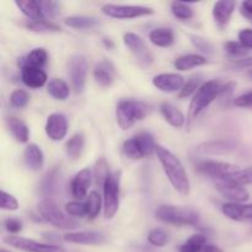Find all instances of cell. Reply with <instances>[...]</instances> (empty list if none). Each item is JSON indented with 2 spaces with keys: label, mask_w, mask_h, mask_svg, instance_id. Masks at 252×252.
<instances>
[{
  "label": "cell",
  "mask_w": 252,
  "mask_h": 252,
  "mask_svg": "<svg viewBox=\"0 0 252 252\" xmlns=\"http://www.w3.org/2000/svg\"><path fill=\"white\" fill-rule=\"evenodd\" d=\"M30 95L25 90H15L10 96V105L15 108H24L29 103Z\"/></svg>",
  "instance_id": "44"
},
{
  "label": "cell",
  "mask_w": 252,
  "mask_h": 252,
  "mask_svg": "<svg viewBox=\"0 0 252 252\" xmlns=\"http://www.w3.org/2000/svg\"><path fill=\"white\" fill-rule=\"evenodd\" d=\"M24 25L27 30L32 32H37V33H53V32H61L62 30L58 25L48 21V20H41V21L27 20Z\"/></svg>",
  "instance_id": "32"
},
{
  "label": "cell",
  "mask_w": 252,
  "mask_h": 252,
  "mask_svg": "<svg viewBox=\"0 0 252 252\" xmlns=\"http://www.w3.org/2000/svg\"><path fill=\"white\" fill-rule=\"evenodd\" d=\"M91 180H93V174L89 167L80 170L75 176L73 177L70 182V191L74 198L81 199L88 197V191L91 186Z\"/></svg>",
  "instance_id": "17"
},
{
  "label": "cell",
  "mask_w": 252,
  "mask_h": 252,
  "mask_svg": "<svg viewBox=\"0 0 252 252\" xmlns=\"http://www.w3.org/2000/svg\"><path fill=\"white\" fill-rule=\"evenodd\" d=\"M149 39L154 46L161 47V48H167V47L174 44L175 34L171 29L160 27V29H155L150 32Z\"/></svg>",
  "instance_id": "26"
},
{
  "label": "cell",
  "mask_w": 252,
  "mask_h": 252,
  "mask_svg": "<svg viewBox=\"0 0 252 252\" xmlns=\"http://www.w3.org/2000/svg\"><path fill=\"white\" fill-rule=\"evenodd\" d=\"M41 2V6L42 9H43V12L46 16H49V17H56L57 15L59 14V9H61V5H59V2L57 1H39Z\"/></svg>",
  "instance_id": "48"
},
{
  "label": "cell",
  "mask_w": 252,
  "mask_h": 252,
  "mask_svg": "<svg viewBox=\"0 0 252 252\" xmlns=\"http://www.w3.org/2000/svg\"><path fill=\"white\" fill-rule=\"evenodd\" d=\"M102 43L105 44L106 48H108V49H113V48H115V43H113V42H112V39L107 38V37H103V38H102Z\"/></svg>",
  "instance_id": "55"
},
{
  "label": "cell",
  "mask_w": 252,
  "mask_h": 252,
  "mask_svg": "<svg viewBox=\"0 0 252 252\" xmlns=\"http://www.w3.org/2000/svg\"><path fill=\"white\" fill-rule=\"evenodd\" d=\"M240 12L244 17L252 20V0H246L240 5Z\"/></svg>",
  "instance_id": "53"
},
{
  "label": "cell",
  "mask_w": 252,
  "mask_h": 252,
  "mask_svg": "<svg viewBox=\"0 0 252 252\" xmlns=\"http://www.w3.org/2000/svg\"><path fill=\"white\" fill-rule=\"evenodd\" d=\"M207 245V238L203 234H194L189 240L185 241L179 252H202Z\"/></svg>",
  "instance_id": "34"
},
{
  "label": "cell",
  "mask_w": 252,
  "mask_h": 252,
  "mask_svg": "<svg viewBox=\"0 0 252 252\" xmlns=\"http://www.w3.org/2000/svg\"><path fill=\"white\" fill-rule=\"evenodd\" d=\"M223 180H229V181L240 185V186L250 185L252 184V166L245 167V169H240L239 171H236L235 174L231 175L230 177Z\"/></svg>",
  "instance_id": "42"
},
{
  "label": "cell",
  "mask_w": 252,
  "mask_h": 252,
  "mask_svg": "<svg viewBox=\"0 0 252 252\" xmlns=\"http://www.w3.org/2000/svg\"><path fill=\"white\" fill-rule=\"evenodd\" d=\"M202 252H223L220 248H218V246L216 245H212V244H207L206 246L203 248V250Z\"/></svg>",
  "instance_id": "54"
},
{
  "label": "cell",
  "mask_w": 252,
  "mask_h": 252,
  "mask_svg": "<svg viewBox=\"0 0 252 252\" xmlns=\"http://www.w3.org/2000/svg\"><path fill=\"white\" fill-rule=\"evenodd\" d=\"M4 243L25 252H66L65 249L59 245L38 243L32 239L21 238V236H6Z\"/></svg>",
  "instance_id": "9"
},
{
  "label": "cell",
  "mask_w": 252,
  "mask_h": 252,
  "mask_svg": "<svg viewBox=\"0 0 252 252\" xmlns=\"http://www.w3.org/2000/svg\"><path fill=\"white\" fill-rule=\"evenodd\" d=\"M24 162L27 169L32 170V171L42 170L44 165V155L41 148L33 143L27 145L24 152Z\"/></svg>",
  "instance_id": "21"
},
{
  "label": "cell",
  "mask_w": 252,
  "mask_h": 252,
  "mask_svg": "<svg viewBox=\"0 0 252 252\" xmlns=\"http://www.w3.org/2000/svg\"><path fill=\"white\" fill-rule=\"evenodd\" d=\"M160 112H161L165 121L175 128H181L186 122V117H185L184 113L170 102H162L160 105Z\"/></svg>",
  "instance_id": "24"
},
{
  "label": "cell",
  "mask_w": 252,
  "mask_h": 252,
  "mask_svg": "<svg viewBox=\"0 0 252 252\" xmlns=\"http://www.w3.org/2000/svg\"><path fill=\"white\" fill-rule=\"evenodd\" d=\"M89 63L88 59L81 54L71 57L69 62V74H70L71 85H73L74 93L81 94L84 91L88 76Z\"/></svg>",
  "instance_id": "11"
},
{
  "label": "cell",
  "mask_w": 252,
  "mask_h": 252,
  "mask_svg": "<svg viewBox=\"0 0 252 252\" xmlns=\"http://www.w3.org/2000/svg\"><path fill=\"white\" fill-rule=\"evenodd\" d=\"M103 216L111 219L116 216L120 208L121 196V174L112 172L103 185Z\"/></svg>",
  "instance_id": "6"
},
{
  "label": "cell",
  "mask_w": 252,
  "mask_h": 252,
  "mask_svg": "<svg viewBox=\"0 0 252 252\" xmlns=\"http://www.w3.org/2000/svg\"><path fill=\"white\" fill-rule=\"evenodd\" d=\"M223 88L224 84L217 79L202 84V86L194 94L193 98L189 103V113H187V126L189 127L198 117L202 111L206 110L213 101H216L220 96Z\"/></svg>",
  "instance_id": "2"
},
{
  "label": "cell",
  "mask_w": 252,
  "mask_h": 252,
  "mask_svg": "<svg viewBox=\"0 0 252 252\" xmlns=\"http://www.w3.org/2000/svg\"><path fill=\"white\" fill-rule=\"evenodd\" d=\"M85 148V138L81 133H75L65 143V153L71 160H78L81 157Z\"/></svg>",
  "instance_id": "29"
},
{
  "label": "cell",
  "mask_w": 252,
  "mask_h": 252,
  "mask_svg": "<svg viewBox=\"0 0 252 252\" xmlns=\"http://www.w3.org/2000/svg\"><path fill=\"white\" fill-rule=\"evenodd\" d=\"M201 76L199 75H193L187 80V83L185 84V86L182 88V90L180 91L179 97L180 98H187L192 95V94H196L198 91V89L201 88Z\"/></svg>",
  "instance_id": "41"
},
{
  "label": "cell",
  "mask_w": 252,
  "mask_h": 252,
  "mask_svg": "<svg viewBox=\"0 0 252 252\" xmlns=\"http://www.w3.org/2000/svg\"><path fill=\"white\" fill-rule=\"evenodd\" d=\"M135 140H137V143L139 144L140 149H142V152L144 153L145 157H150V155H153L154 153H157V143H155L154 140V137H153L150 133H147V132H142L139 133V134L134 135Z\"/></svg>",
  "instance_id": "35"
},
{
  "label": "cell",
  "mask_w": 252,
  "mask_h": 252,
  "mask_svg": "<svg viewBox=\"0 0 252 252\" xmlns=\"http://www.w3.org/2000/svg\"><path fill=\"white\" fill-rule=\"evenodd\" d=\"M7 123H9V128L12 137H14L17 142L20 143L29 142V138H30L29 127H27L21 120H19V118L16 117H9Z\"/></svg>",
  "instance_id": "30"
},
{
  "label": "cell",
  "mask_w": 252,
  "mask_h": 252,
  "mask_svg": "<svg viewBox=\"0 0 252 252\" xmlns=\"http://www.w3.org/2000/svg\"><path fill=\"white\" fill-rule=\"evenodd\" d=\"M236 2L230 1V0H221L217 1L213 6V17L216 24L220 29L225 27L228 22L230 21V17L235 10Z\"/></svg>",
  "instance_id": "20"
},
{
  "label": "cell",
  "mask_w": 252,
  "mask_h": 252,
  "mask_svg": "<svg viewBox=\"0 0 252 252\" xmlns=\"http://www.w3.org/2000/svg\"><path fill=\"white\" fill-rule=\"evenodd\" d=\"M94 79L101 88H110L116 79V66L108 59L97 62L94 66Z\"/></svg>",
  "instance_id": "14"
},
{
  "label": "cell",
  "mask_w": 252,
  "mask_h": 252,
  "mask_svg": "<svg viewBox=\"0 0 252 252\" xmlns=\"http://www.w3.org/2000/svg\"><path fill=\"white\" fill-rule=\"evenodd\" d=\"M37 209L41 218L56 228L76 229L79 226L78 221L73 217L66 216L63 211H61L53 199H42L37 204Z\"/></svg>",
  "instance_id": "5"
},
{
  "label": "cell",
  "mask_w": 252,
  "mask_h": 252,
  "mask_svg": "<svg viewBox=\"0 0 252 252\" xmlns=\"http://www.w3.org/2000/svg\"><path fill=\"white\" fill-rule=\"evenodd\" d=\"M0 208L2 211H17L19 209V202L12 194L1 191V201H0Z\"/></svg>",
  "instance_id": "47"
},
{
  "label": "cell",
  "mask_w": 252,
  "mask_h": 252,
  "mask_svg": "<svg viewBox=\"0 0 252 252\" xmlns=\"http://www.w3.org/2000/svg\"><path fill=\"white\" fill-rule=\"evenodd\" d=\"M221 212L224 213V216L228 217L231 220H249V219H252V203L243 204L226 202L221 206Z\"/></svg>",
  "instance_id": "19"
},
{
  "label": "cell",
  "mask_w": 252,
  "mask_h": 252,
  "mask_svg": "<svg viewBox=\"0 0 252 252\" xmlns=\"http://www.w3.org/2000/svg\"><path fill=\"white\" fill-rule=\"evenodd\" d=\"M63 240L69 244L79 245H102L107 241V238L101 231H75L68 233L63 236Z\"/></svg>",
  "instance_id": "16"
},
{
  "label": "cell",
  "mask_w": 252,
  "mask_h": 252,
  "mask_svg": "<svg viewBox=\"0 0 252 252\" xmlns=\"http://www.w3.org/2000/svg\"><path fill=\"white\" fill-rule=\"evenodd\" d=\"M122 152L123 155L130 160H140L143 159V158H145L144 153L142 152V149H140L139 144H138L134 137L126 140V142L123 143Z\"/></svg>",
  "instance_id": "38"
},
{
  "label": "cell",
  "mask_w": 252,
  "mask_h": 252,
  "mask_svg": "<svg viewBox=\"0 0 252 252\" xmlns=\"http://www.w3.org/2000/svg\"><path fill=\"white\" fill-rule=\"evenodd\" d=\"M239 42L248 49H252V30H241V31L239 32Z\"/></svg>",
  "instance_id": "50"
},
{
  "label": "cell",
  "mask_w": 252,
  "mask_h": 252,
  "mask_svg": "<svg viewBox=\"0 0 252 252\" xmlns=\"http://www.w3.org/2000/svg\"><path fill=\"white\" fill-rule=\"evenodd\" d=\"M64 24L66 26L71 27V29H76V30H90L94 29L98 25V21L94 17H89V16H69L64 20Z\"/></svg>",
  "instance_id": "33"
},
{
  "label": "cell",
  "mask_w": 252,
  "mask_h": 252,
  "mask_svg": "<svg viewBox=\"0 0 252 252\" xmlns=\"http://www.w3.org/2000/svg\"><path fill=\"white\" fill-rule=\"evenodd\" d=\"M148 112L149 107L147 103L138 100H121L116 106V118L123 130L133 127L135 122L143 120Z\"/></svg>",
  "instance_id": "4"
},
{
  "label": "cell",
  "mask_w": 252,
  "mask_h": 252,
  "mask_svg": "<svg viewBox=\"0 0 252 252\" xmlns=\"http://www.w3.org/2000/svg\"><path fill=\"white\" fill-rule=\"evenodd\" d=\"M185 78L180 74L162 73L153 78V85L162 93L181 91L185 86Z\"/></svg>",
  "instance_id": "15"
},
{
  "label": "cell",
  "mask_w": 252,
  "mask_h": 252,
  "mask_svg": "<svg viewBox=\"0 0 252 252\" xmlns=\"http://www.w3.org/2000/svg\"><path fill=\"white\" fill-rule=\"evenodd\" d=\"M189 38H191L192 44H193L198 51L203 52V53H207V54H212L214 52L213 44H212L207 38H203V37L201 36H196V34H191Z\"/></svg>",
  "instance_id": "45"
},
{
  "label": "cell",
  "mask_w": 252,
  "mask_h": 252,
  "mask_svg": "<svg viewBox=\"0 0 252 252\" xmlns=\"http://www.w3.org/2000/svg\"><path fill=\"white\" fill-rule=\"evenodd\" d=\"M234 105L238 107H252V91L236 97L234 100Z\"/></svg>",
  "instance_id": "51"
},
{
  "label": "cell",
  "mask_w": 252,
  "mask_h": 252,
  "mask_svg": "<svg viewBox=\"0 0 252 252\" xmlns=\"http://www.w3.org/2000/svg\"><path fill=\"white\" fill-rule=\"evenodd\" d=\"M198 170L202 174L212 177L213 180H223L228 179L231 175L235 174L240 170L238 165H234L231 162L218 161V160H204L198 164Z\"/></svg>",
  "instance_id": "10"
},
{
  "label": "cell",
  "mask_w": 252,
  "mask_h": 252,
  "mask_svg": "<svg viewBox=\"0 0 252 252\" xmlns=\"http://www.w3.org/2000/svg\"><path fill=\"white\" fill-rule=\"evenodd\" d=\"M235 149V144L230 140H213L197 148V152L204 155H225Z\"/></svg>",
  "instance_id": "22"
},
{
  "label": "cell",
  "mask_w": 252,
  "mask_h": 252,
  "mask_svg": "<svg viewBox=\"0 0 252 252\" xmlns=\"http://www.w3.org/2000/svg\"><path fill=\"white\" fill-rule=\"evenodd\" d=\"M154 216L158 220L162 223L176 226H194L199 223L198 212L193 208H187V207L162 204L155 209Z\"/></svg>",
  "instance_id": "3"
},
{
  "label": "cell",
  "mask_w": 252,
  "mask_h": 252,
  "mask_svg": "<svg viewBox=\"0 0 252 252\" xmlns=\"http://www.w3.org/2000/svg\"><path fill=\"white\" fill-rule=\"evenodd\" d=\"M65 212L70 217L84 218L86 217V206L83 202H69L65 206Z\"/></svg>",
  "instance_id": "46"
},
{
  "label": "cell",
  "mask_w": 252,
  "mask_h": 252,
  "mask_svg": "<svg viewBox=\"0 0 252 252\" xmlns=\"http://www.w3.org/2000/svg\"><path fill=\"white\" fill-rule=\"evenodd\" d=\"M46 130L47 137L54 142L64 139L68 133V122H66L65 116L62 113H52L48 116L46 122Z\"/></svg>",
  "instance_id": "13"
},
{
  "label": "cell",
  "mask_w": 252,
  "mask_h": 252,
  "mask_svg": "<svg viewBox=\"0 0 252 252\" xmlns=\"http://www.w3.org/2000/svg\"><path fill=\"white\" fill-rule=\"evenodd\" d=\"M171 11L172 15L177 20H180V21H189L194 15V11L191 5L182 1L171 2Z\"/></svg>",
  "instance_id": "37"
},
{
  "label": "cell",
  "mask_w": 252,
  "mask_h": 252,
  "mask_svg": "<svg viewBox=\"0 0 252 252\" xmlns=\"http://www.w3.org/2000/svg\"><path fill=\"white\" fill-rule=\"evenodd\" d=\"M47 91L49 95L58 101H64L69 97L70 95V89H69L68 84L62 79H52L49 83L47 84Z\"/></svg>",
  "instance_id": "28"
},
{
  "label": "cell",
  "mask_w": 252,
  "mask_h": 252,
  "mask_svg": "<svg viewBox=\"0 0 252 252\" xmlns=\"http://www.w3.org/2000/svg\"><path fill=\"white\" fill-rule=\"evenodd\" d=\"M251 76H252V71H251Z\"/></svg>",
  "instance_id": "57"
},
{
  "label": "cell",
  "mask_w": 252,
  "mask_h": 252,
  "mask_svg": "<svg viewBox=\"0 0 252 252\" xmlns=\"http://www.w3.org/2000/svg\"><path fill=\"white\" fill-rule=\"evenodd\" d=\"M233 66L239 69H245V68H251L252 66V57H244V58L235 59L233 62Z\"/></svg>",
  "instance_id": "52"
},
{
  "label": "cell",
  "mask_w": 252,
  "mask_h": 252,
  "mask_svg": "<svg viewBox=\"0 0 252 252\" xmlns=\"http://www.w3.org/2000/svg\"><path fill=\"white\" fill-rule=\"evenodd\" d=\"M4 226L9 233L17 234L22 230V221L17 218H7L4 220Z\"/></svg>",
  "instance_id": "49"
},
{
  "label": "cell",
  "mask_w": 252,
  "mask_h": 252,
  "mask_svg": "<svg viewBox=\"0 0 252 252\" xmlns=\"http://www.w3.org/2000/svg\"><path fill=\"white\" fill-rule=\"evenodd\" d=\"M224 51L229 54L233 58H244V57L248 56L249 49L246 47H244L240 42L236 41H229L224 43Z\"/></svg>",
  "instance_id": "40"
},
{
  "label": "cell",
  "mask_w": 252,
  "mask_h": 252,
  "mask_svg": "<svg viewBox=\"0 0 252 252\" xmlns=\"http://www.w3.org/2000/svg\"><path fill=\"white\" fill-rule=\"evenodd\" d=\"M214 185L219 193L231 203H243L250 197V193L245 186L234 184L229 180H214Z\"/></svg>",
  "instance_id": "12"
},
{
  "label": "cell",
  "mask_w": 252,
  "mask_h": 252,
  "mask_svg": "<svg viewBox=\"0 0 252 252\" xmlns=\"http://www.w3.org/2000/svg\"><path fill=\"white\" fill-rule=\"evenodd\" d=\"M47 61H48V53H47L46 49L34 48L33 51L30 52L25 58H21L19 64L21 66L31 65L39 69H43V66L47 64Z\"/></svg>",
  "instance_id": "27"
},
{
  "label": "cell",
  "mask_w": 252,
  "mask_h": 252,
  "mask_svg": "<svg viewBox=\"0 0 252 252\" xmlns=\"http://www.w3.org/2000/svg\"><path fill=\"white\" fill-rule=\"evenodd\" d=\"M101 203H102V199H101L100 193H97L96 191H93L89 193L88 199L85 202L86 217L89 219H95L100 214Z\"/></svg>",
  "instance_id": "36"
},
{
  "label": "cell",
  "mask_w": 252,
  "mask_h": 252,
  "mask_svg": "<svg viewBox=\"0 0 252 252\" xmlns=\"http://www.w3.org/2000/svg\"><path fill=\"white\" fill-rule=\"evenodd\" d=\"M207 63H208V59L201 54H185V56L175 59L174 66L177 70L186 71L192 68H196V66L204 65Z\"/></svg>",
  "instance_id": "25"
},
{
  "label": "cell",
  "mask_w": 252,
  "mask_h": 252,
  "mask_svg": "<svg viewBox=\"0 0 252 252\" xmlns=\"http://www.w3.org/2000/svg\"><path fill=\"white\" fill-rule=\"evenodd\" d=\"M157 155L172 187L179 193L189 194L191 184H189V175L185 170V166L180 161L179 158L172 154L169 149L159 144L157 145Z\"/></svg>",
  "instance_id": "1"
},
{
  "label": "cell",
  "mask_w": 252,
  "mask_h": 252,
  "mask_svg": "<svg viewBox=\"0 0 252 252\" xmlns=\"http://www.w3.org/2000/svg\"><path fill=\"white\" fill-rule=\"evenodd\" d=\"M110 170H108V164L106 162L105 159H100L96 161L95 165V179H96V184L98 186L103 187L105 185L106 180L107 177L110 176Z\"/></svg>",
  "instance_id": "43"
},
{
  "label": "cell",
  "mask_w": 252,
  "mask_h": 252,
  "mask_svg": "<svg viewBox=\"0 0 252 252\" xmlns=\"http://www.w3.org/2000/svg\"><path fill=\"white\" fill-rule=\"evenodd\" d=\"M102 12L108 17L118 20H129L135 17L152 15L154 10L152 7L142 6V5H115L106 4L102 6Z\"/></svg>",
  "instance_id": "8"
},
{
  "label": "cell",
  "mask_w": 252,
  "mask_h": 252,
  "mask_svg": "<svg viewBox=\"0 0 252 252\" xmlns=\"http://www.w3.org/2000/svg\"><path fill=\"white\" fill-rule=\"evenodd\" d=\"M15 5L21 10L22 14L26 17H29L32 21H41L46 20L43 9L41 6V2L36 0H16Z\"/></svg>",
  "instance_id": "23"
},
{
  "label": "cell",
  "mask_w": 252,
  "mask_h": 252,
  "mask_svg": "<svg viewBox=\"0 0 252 252\" xmlns=\"http://www.w3.org/2000/svg\"><path fill=\"white\" fill-rule=\"evenodd\" d=\"M123 43L129 49L130 53L134 56V58L137 59V63L142 68H147V66L152 65V63L154 62V57H153L149 47L147 46L145 41L139 34L127 32L123 36Z\"/></svg>",
  "instance_id": "7"
},
{
  "label": "cell",
  "mask_w": 252,
  "mask_h": 252,
  "mask_svg": "<svg viewBox=\"0 0 252 252\" xmlns=\"http://www.w3.org/2000/svg\"><path fill=\"white\" fill-rule=\"evenodd\" d=\"M46 71L43 69L36 68L31 65L21 66V80L27 88L31 89H39L46 85L47 83Z\"/></svg>",
  "instance_id": "18"
},
{
  "label": "cell",
  "mask_w": 252,
  "mask_h": 252,
  "mask_svg": "<svg viewBox=\"0 0 252 252\" xmlns=\"http://www.w3.org/2000/svg\"><path fill=\"white\" fill-rule=\"evenodd\" d=\"M169 234L161 228L153 229L148 234V241H149V244H152L153 246H157V248H164L169 243Z\"/></svg>",
  "instance_id": "39"
},
{
  "label": "cell",
  "mask_w": 252,
  "mask_h": 252,
  "mask_svg": "<svg viewBox=\"0 0 252 252\" xmlns=\"http://www.w3.org/2000/svg\"><path fill=\"white\" fill-rule=\"evenodd\" d=\"M0 252H10V251L5 250V249H4V248H2V249H0Z\"/></svg>",
  "instance_id": "56"
},
{
  "label": "cell",
  "mask_w": 252,
  "mask_h": 252,
  "mask_svg": "<svg viewBox=\"0 0 252 252\" xmlns=\"http://www.w3.org/2000/svg\"><path fill=\"white\" fill-rule=\"evenodd\" d=\"M58 169H53L44 176L41 184V193L44 199H52L57 192V184H58Z\"/></svg>",
  "instance_id": "31"
}]
</instances>
